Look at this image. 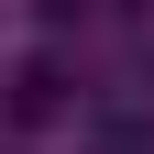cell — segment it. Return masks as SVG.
Segmentation results:
<instances>
[{"mask_svg": "<svg viewBox=\"0 0 154 154\" xmlns=\"http://www.w3.org/2000/svg\"><path fill=\"white\" fill-rule=\"evenodd\" d=\"M55 110H66V66H55V55H33V66L11 77V121H55Z\"/></svg>", "mask_w": 154, "mask_h": 154, "instance_id": "1", "label": "cell"}]
</instances>
